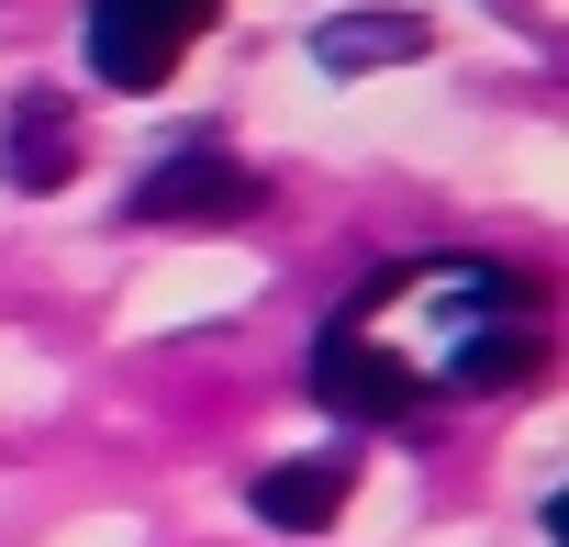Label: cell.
I'll return each instance as SVG.
<instances>
[{
    "mask_svg": "<svg viewBox=\"0 0 569 547\" xmlns=\"http://www.w3.org/2000/svg\"><path fill=\"white\" fill-rule=\"evenodd\" d=\"M313 57H325L336 79H358V68H402V57H425V12H336V23L313 34Z\"/></svg>",
    "mask_w": 569,
    "mask_h": 547,
    "instance_id": "7",
    "label": "cell"
},
{
    "mask_svg": "<svg viewBox=\"0 0 569 547\" xmlns=\"http://www.w3.org/2000/svg\"><path fill=\"white\" fill-rule=\"evenodd\" d=\"M536 369H547V325H536V314H513V325H469V336L436 358L447 391H513V380H536Z\"/></svg>",
    "mask_w": 569,
    "mask_h": 547,
    "instance_id": "5",
    "label": "cell"
},
{
    "mask_svg": "<svg viewBox=\"0 0 569 547\" xmlns=\"http://www.w3.org/2000/svg\"><path fill=\"white\" fill-rule=\"evenodd\" d=\"M0 179H12V190H68L79 179V112L57 90L12 101V123H0Z\"/></svg>",
    "mask_w": 569,
    "mask_h": 547,
    "instance_id": "4",
    "label": "cell"
},
{
    "mask_svg": "<svg viewBox=\"0 0 569 547\" xmlns=\"http://www.w3.org/2000/svg\"><path fill=\"white\" fill-rule=\"evenodd\" d=\"M313 402H336L347 425H402L413 402H425V369L402 358V347H380L369 325H325V347H313Z\"/></svg>",
    "mask_w": 569,
    "mask_h": 547,
    "instance_id": "3",
    "label": "cell"
},
{
    "mask_svg": "<svg viewBox=\"0 0 569 547\" xmlns=\"http://www.w3.org/2000/svg\"><path fill=\"white\" fill-rule=\"evenodd\" d=\"M257 201H268V179H257L246 157H223V146H179V157H157V168L134 179V223H179V235L246 223Z\"/></svg>",
    "mask_w": 569,
    "mask_h": 547,
    "instance_id": "2",
    "label": "cell"
},
{
    "mask_svg": "<svg viewBox=\"0 0 569 547\" xmlns=\"http://www.w3.org/2000/svg\"><path fill=\"white\" fill-rule=\"evenodd\" d=\"M223 0H90V79L112 90H168L190 34H212Z\"/></svg>",
    "mask_w": 569,
    "mask_h": 547,
    "instance_id": "1",
    "label": "cell"
},
{
    "mask_svg": "<svg viewBox=\"0 0 569 547\" xmlns=\"http://www.w3.org/2000/svg\"><path fill=\"white\" fill-rule=\"evenodd\" d=\"M257 525H279V536H325L336 514H347V458H279V469H257Z\"/></svg>",
    "mask_w": 569,
    "mask_h": 547,
    "instance_id": "6",
    "label": "cell"
}]
</instances>
